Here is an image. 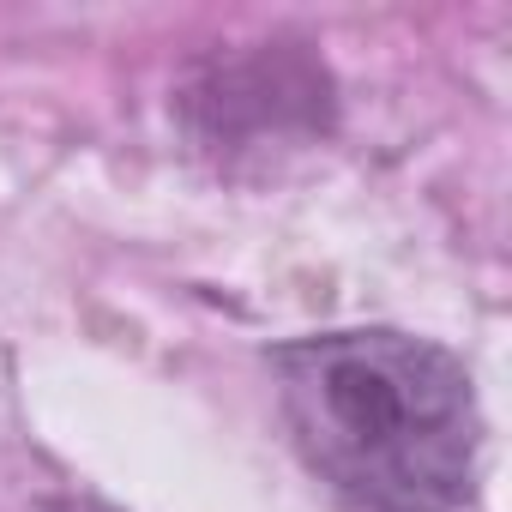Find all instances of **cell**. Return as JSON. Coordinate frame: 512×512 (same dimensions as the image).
Wrapping results in <instances>:
<instances>
[{
	"mask_svg": "<svg viewBox=\"0 0 512 512\" xmlns=\"http://www.w3.org/2000/svg\"><path fill=\"white\" fill-rule=\"evenodd\" d=\"M308 470L350 512H452L476 470V392L410 332H326L272 356Z\"/></svg>",
	"mask_w": 512,
	"mask_h": 512,
	"instance_id": "obj_1",
	"label": "cell"
}]
</instances>
